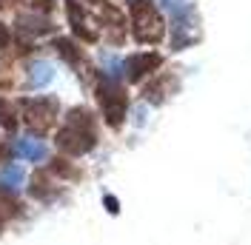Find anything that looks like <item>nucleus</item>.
Instances as JSON below:
<instances>
[{
  "label": "nucleus",
  "instance_id": "nucleus-1",
  "mask_svg": "<svg viewBox=\"0 0 251 245\" xmlns=\"http://www.w3.org/2000/svg\"><path fill=\"white\" fill-rule=\"evenodd\" d=\"M94 143H97V131H94V117L89 108H72L66 114V125L57 131V148L63 154H80L92 151Z\"/></svg>",
  "mask_w": 251,
  "mask_h": 245
},
{
  "label": "nucleus",
  "instance_id": "nucleus-2",
  "mask_svg": "<svg viewBox=\"0 0 251 245\" xmlns=\"http://www.w3.org/2000/svg\"><path fill=\"white\" fill-rule=\"evenodd\" d=\"M128 12H131V20H134V37L140 43L154 46V43L163 40L166 23H163V17H160L151 0H128Z\"/></svg>",
  "mask_w": 251,
  "mask_h": 245
},
{
  "label": "nucleus",
  "instance_id": "nucleus-3",
  "mask_svg": "<svg viewBox=\"0 0 251 245\" xmlns=\"http://www.w3.org/2000/svg\"><path fill=\"white\" fill-rule=\"evenodd\" d=\"M97 100H100V108H103V117L109 125H123L126 120V108H128V97L126 92L117 86V80L111 77H103L100 86H97Z\"/></svg>",
  "mask_w": 251,
  "mask_h": 245
},
{
  "label": "nucleus",
  "instance_id": "nucleus-4",
  "mask_svg": "<svg viewBox=\"0 0 251 245\" xmlns=\"http://www.w3.org/2000/svg\"><path fill=\"white\" fill-rule=\"evenodd\" d=\"M20 106H23V120H26V125L34 128V131H40V134L54 122L57 108H60L54 97H29V100H23Z\"/></svg>",
  "mask_w": 251,
  "mask_h": 245
},
{
  "label": "nucleus",
  "instance_id": "nucleus-5",
  "mask_svg": "<svg viewBox=\"0 0 251 245\" xmlns=\"http://www.w3.org/2000/svg\"><path fill=\"white\" fill-rule=\"evenodd\" d=\"M157 66H160V54H154V51L134 54V57H128V60H126V77H128L131 83H140L143 77L151 74Z\"/></svg>",
  "mask_w": 251,
  "mask_h": 245
},
{
  "label": "nucleus",
  "instance_id": "nucleus-6",
  "mask_svg": "<svg viewBox=\"0 0 251 245\" xmlns=\"http://www.w3.org/2000/svg\"><path fill=\"white\" fill-rule=\"evenodd\" d=\"M66 12H69V23L75 26V34L77 37H83V40H97V29H92L89 26V20H86V15H83V6H80L77 0H69L66 3Z\"/></svg>",
  "mask_w": 251,
  "mask_h": 245
},
{
  "label": "nucleus",
  "instance_id": "nucleus-7",
  "mask_svg": "<svg viewBox=\"0 0 251 245\" xmlns=\"http://www.w3.org/2000/svg\"><path fill=\"white\" fill-rule=\"evenodd\" d=\"M12 151L20 157V160H29V163H43L46 160V143L37 137H20L12 146Z\"/></svg>",
  "mask_w": 251,
  "mask_h": 245
},
{
  "label": "nucleus",
  "instance_id": "nucleus-8",
  "mask_svg": "<svg viewBox=\"0 0 251 245\" xmlns=\"http://www.w3.org/2000/svg\"><path fill=\"white\" fill-rule=\"evenodd\" d=\"M26 180V174L23 169L17 166V163H6L3 169H0V191L3 194H17L20 191V185Z\"/></svg>",
  "mask_w": 251,
  "mask_h": 245
},
{
  "label": "nucleus",
  "instance_id": "nucleus-9",
  "mask_svg": "<svg viewBox=\"0 0 251 245\" xmlns=\"http://www.w3.org/2000/svg\"><path fill=\"white\" fill-rule=\"evenodd\" d=\"M51 77H54V72H51V66H49L46 60H37L29 66V83L37 89V86H46V83H51Z\"/></svg>",
  "mask_w": 251,
  "mask_h": 245
},
{
  "label": "nucleus",
  "instance_id": "nucleus-10",
  "mask_svg": "<svg viewBox=\"0 0 251 245\" xmlns=\"http://www.w3.org/2000/svg\"><path fill=\"white\" fill-rule=\"evenodd\" d=\"M29 194L31 197H37V199H49L54 191L49 188V180H46V174H37L34 180H31V185H29Z\"/></svg>",
  "mask_w": 251,
  "mask_h": 245
},
{
  "label": "nucleus",
  "instance_id": "nucleus-11",
  "mask_svg": "<svg viewBox=\"0 0 251 245\" xmlns=\"http://www.w3.org/2000/svg\"><path fill=\"white\" fill-rule=\"evenodd\" d=\"M54 49H57V54H60L63 60H69V63H77V60H80V51H77V46H75L72 40H66V37H60V40H54Z\"/></svg>",
  "mask_w": 251,
  "mask_h": 245
},
{
  "label": "nucleus",
  "instance_id": "nucleus-12",
  "mask_svg": "<svg viewBox=\"0 0 251 245\" xmlns=\"http://www.w3.org/2000/svg\"><path fill=\"white\" fill-rule=\"evenodd\" d=\"M0 125H3V128H9V131H15V128H17L15 111H12V106H9L6 100H0Z\"/></svg>",
  "mask_w": 251,
  "mask_h": 245
},
{
  "label": "nucleus",
  "instance_id": "nucleus-13",
  "mask_svg": "<svg viewBox=\"0 0 251 245\" xmlns=\"http://www.w3.org/2000/svg\"><path fill=\"white\" fill-rule=\"evenodd\" d=\"M49 171H51V174H57V177H63V180H75V177H77V169H72L66 160H54Z\"/></svg>",
  "mask_w": 251,
  "mask_h": 245
},
{
  "label": "nucleus",
  "instance_id": "nucleus-14",
  "mask_svg": "<svg viewBox=\"0 0 251 245\" xmlns=\"http://www.w3.org/2000/svg\"><path fill=\"white\" fill-rule=\"evenodd\" d=\"M23 3H26L29 9H37V12H40V9H43V12H51V6H54L51 0H23Z\"/></svg>",
  "mask_w": 251,
  "mask_h": 245
},
{
  "label": "nucleus",
  "instance_id": "nucleus-15",
  "mask_svg": "<svg viewBox=\"0 0 251 245\" xmlns=\"http://www.w3.org/2000/svg\"><path fill=\"white\" fill-rule=\"evenodd\" d=\"M103 202H106V208H109L111 214H117V211H120V205H117V199H114V197H109V194H106V199H103Z\"/></svg>",
  "mask_w": 251,
  "mask_h": 245
},
{
  "label": "nucleus",
  "instance_id": "nucleus-16",
  "mask_svg": "<svg viewBox=\"0 0 251 245\" xmlns=\"http://www.w3.org/2000/svg\"><path fill=\"white\" fill-rule=\"evenodd\" d=\"M9 43V31H6V26H0V49Z\"/></svg>",
  "mask_w": 251,
  "mask_h": 245
},
{
  "label": "nucleus",
  "instance_id": "nucleus-17",
  "mask_svg": "<svg viewBox=\"0 0 251 245\" xmlns=\"http://www.w3.org/2000/svg\"><path fill=\"white\" fill-rule=\"evenodd\" d=\"M3 225H6V217H3V211H0V231H3Z\"/></svg>",
  "mask_w": 251,
  "mask_h": 245
},
{
  "label": "nucleus",
  "instance_id": "nucleus-18",
  "mask_svg": "<svg viewBox=\"0 0 251 245\" xmlns=\"http://www.w3.org/2000/svg\"><path fill=\"white\" fill-rule=\"evenodd\" d=\"M0 6H3V0H0Z\"/></svg>",
  "mask_w": 251,
  "mask_h": 245
}]
</instances>
